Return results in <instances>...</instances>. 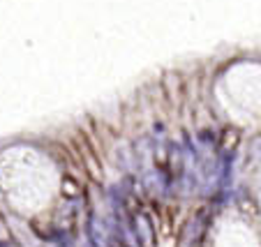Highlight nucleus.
<instances>
[{
  "label": "nucleus",
  "instance_id": "nucleus-1",
  "mask_svg": "<svg viewBox=\"0 0 261 247\" xmlns=\"http://www.w3.org/2000/svg\"><path fill=\"white\" fill-rule=\"evenodd\" d=\"M0 247H3V245H0Z\"/></svg>",
  "mask_w": 261,
  "mask_h": 247
}]
</instances>
